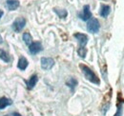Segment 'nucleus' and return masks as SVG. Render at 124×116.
I'll use <instances>...</instances> for the list:
<instances>
[{
    "instance_id": "f257e3e1",
    "label": "nucleus",
    "mask_w": 124,
    "mask_h": 116,
    "mask_svg": "<svg viewBox=\"0 0 124 116\" xmlns=\"http://www.w3.org/2000/svg\"><path fill=\"white\" fill-rule=\"evenodd\" d=\"M79 67H80V69H81L83 74H84L85 78H86L88 81H90L91 83H93V84L99 85L100 81H99L98 77L95 75V73L93 72L89 67H87V66H85V65H82V64H81Z\"/></svg>"
},
{
    "instance_id": "f03ea898",
    "label": "nucleus",
    "mask_w": 124,
    "mask_h": 116,
    "mask_svg": "<svg viewBox=\"0 0 124 116\" xmlns=\"http://www.w3.org/2000/svg\"><path fill=\"white\" fill-rule=\"evenodd\" d=\"M100 29V24L96 18H91L88 20L87 23V29L91 33H96Z\"/></svg>"
},
{
    "instance_id": "7ed1b4c3",
    "label": "nucleus",
    "mask_w": 124,
    "mask_h": 116,
    "mask_svg": "<svg viewBox=\"0 0 124 116\" xmlns=\"http://www.w3.org/2000/svg\"><path fill=\"white\" fill-rule=\"evenodd\" d=\"M26 25V19L24 17H19L15 20V22L12 25V29L16 32H20L22 29L25 28Z\"/></svg>"
},
{
    "instance_id": "20e7f679",
    "label": "nucleus",
    "mask_w": 124,
    "mask_h": 116,
    "mask_svg": "<svg viewBox=\"0 0 124 116\" xmlns=\"http://www.w3.org/2000/svg\"><path fill=\"white\" fill-rule=\"evenodd\" d=\"M40 62H41V68L44 71L51 70L54 65V60L51 57H42Z\"/></svg>"
},
{
    "instance_id": "39448f33",
    "label": "nucleus",
    "mask_w": 124,
    "mask_h": 116,
    "mask_svg": "<svg viewBox=\"0 0 124 116\" xmlns=\"http://www.w3.org/2000/svg\"><path fill=\"white\" fill-rule=\"evenodd\" d=\"M74 36H75V38L78 41L79 48H85V47H86V45L88 43V36H87L86 34L78 32V33H76Z\"/></svg>"
},
{
    "instance_id": "423d86ee",
    "label": "nucleus",
    "mask_w": 124,
    "mask_h": 116,
    "mask_svg": "<svg viewBox=\"0 0 124 116\" xmlns=\"http://www.w3.org/2000/svg\"><path fill=\"white\" fill-rule=\"evenodd\" d=\"M79 17L80 19H82L83 21H88L92 18V13L90 11V7L89 5H85L83 7V10H82V13L79 14Z\"/></svg>"
},
{
    "instance_id": "0eeeda50",
    "label": "nucleus",
    "mask_w": 124,
    "mask_h": 116,
    "mask_svg": "<svg viewBox=\"0 0 124 116\" xmlns=\"http://www.w3.org/2000/svg\"><path fill=\"white\" fill-rule=\"evenodd\" d=\"M29 51L31 54H37L42 51V45L40 42H32L29 46Z\"/></svg>"
},
{
    "instance_id": "6e6552de",
    "label": "nucleus",
    "mask_w": 124,
    "mask_h": 116,
    "mask_svg": "<svg viewBox=\"0 0 124 116\" xmlns=\"http://www.w3.org/2000/svg\"><path fill=\"white\" fill-rule=\"evenodd\" d=\"M37 81H38V77H37V75H36V74L31 75V78H30L28 81H26L27 88H28V89H32V88L34 87V86L36 85Z\"/></svg>"
},
{
    "instance_id": "1a4fd4ad",
    "label": "nucleus",
    "mask_w": 124,
    "mask_h": 116,
    "mask_svg": "<svg viewBox=\"0 0 124 116\" xmlns=\"http://www.w3.org/2000/svg\"><path fill=\"white\" fill-rule=\"evenodd\" d=\"M6 7L9 11H15L19 7V1L18 0H7Z\"/></svg>"
},
{
    "instance_id": "9d476101",
    "label": "nucleus",
    "mask_w": 124,
    "mask_h": 116,
    "mask_svg": "<svg viewBox=\"0 0 124 116\" xmlns=\"http://www.w3.org/2000/svg\"><path fill=\"white\" fill-rule=\"evenodd\" d=\"M29 63H28V60L24 56H21L18 60V64H17V68L20 70V71H25L28 67Z\"/></svg>"
},
{
    "instance_id": "9b49d317",
    "label": "nucleus",
    "mask_w": 124,
    "mask_h": 116,
    "mask_svg": "<svg viewBox=\"0 0 124 116\" xmlns=\"http://www.w3.org/2000/svg\"><path fill=\"white\" fill-rule=\"evenodd\" d=\"M111 13V7L108 5H101L100 7V11H99V14L101 17H107Z\"/></svg>"
},
{
    "instance_id": "f8f14e48",
    "label": "nucleus",
    "mask_w": 124,
    "mask_h": 116,
    "mask_svg": "<svg viewBox=\"0 0 124 116\" xmlns=\"http://www.w3.org/2000/svg\"><path fill=\"white\" fill-rule=\"evenodd\" d=\"M13 104L12 100H10L9 98H6V97H2L0 98V109H4L5 108L11 106Z\"/></svg>"
},
{
    "instance_id": "ddd939ff",
    "label": "nucleus",
    "mask_w": 124,
    "mask_h": 116,
    "mask_svg": "<svg viewBox=\"0 0 124 116\" xmlns=\"http://www.w3.org/2000/svg\"><path fill=\"white\" fill-rule=\"evenodd\" d=\"M0 59H1L2 61H4L5 63H10L11 60H12L11 56H10L4 50H0Z\"/></svg>"
},
{
    "instance_id": "4468645a",
    "label": "nucleus",
    "mask_w": 124,
    "mask_h": 116,
    "mask_svg": "<svg viewBox=\"0 0 124 116\" xmlns=\"http://www.w3.org/2000/svg\"><path fill=\"white\" fill-rule=\"evenodd\" d=\"M66 85L70 87L72 90H74L75 87L78 86V80L75 79V78H70V79L66 82Z\"/></svg>"
},
{
    "instance_id": "2eb2a0df",
    "label": "nucleus",
    "mask_w": 124,
    "mask_h": 116,
    "mask_svg": "<svg viewBox=\"0 0 124 116\" xmlns=\"http://www.w3.org/2000/svg\"><path fill=\"white\" fill-rule=\"evenodd\" d=\"M23 41H24V43L26 44V45H28V46H30L32 43V37H31V35L29 32H25L23 34Z\"/></svg>"
},
{
    "instance_id": "dca6fc26",
    "label": "nucleus",
    "mask_w": 124,
    "mask_h": 116,
    "mask_svg": "<svg viewBox=\"0 0 124 116\" xmlns=\"http://www.w3.org/2000/svg\"><path fill=\"white\" fill-rule=\"evenodd\" d=\"M54 11V13L58 15V17H60V18H65L68 15L67 11L66 10H63V9H57V8H55Z\"/></svg>"
},
{
    "instance_id": "f3484780",
    "label": "nucleus",
    "mask_w": 124,
    "mask_h": 116,
    "mask_svg": "<svg viewBox=\"0 0 124 116\" xmlns=\"http://www.w3.org/2000/svg\"><path fill=\"white\" fill-rule=\"evenodd\" d=\"M78 53L81 58H85L86 57V54H87V50H86V48H78Z\"/></svg>"
},
{
    "instance_id": "a211bd4d",
    "label": "nucleus",
    "mask_w": 124,
    "mask_h": 116,
    "mask_svg": "<svg viewBox=\"0 0 124 116\" xmlns=\"http://www.w3.org/2000/svg\"><path fill=\"white\" fill-rule=\"evenodd\" d=\"M122 115V106L121 105H118L117 106V110L116 112V114L114 116H121Z\"/></svg>"
},
{
    "instance_id": "6ab92c4d",
    "label": "nucleus",
    "mask_w": 124,
    "mask_h": 116,
    "mask_svg": "<svg viewBox=\"0 0 124 116\" xmlns=\"http://www.w3.org/2000/svg\"><path fill=\"white\" fill-rule=\"evenodd\" d=\"M12 116H22L20 113H18V112H14V113H12Z\"/></svg>"
},
{
    "instance_id": "aec40b11",
    "label": "nucleus",
    "mask_w": 124,
    "mask_h": 116,
    "mask_svg": "<svg viewBox=\"0 0 124 116\" xmlns=\"http://www.w3.org/2000/svg\"><path fill=\"white\" fill-rule=\"evenodd\" d=\"M3 14H4V12H3L2 10H0V19H1V17L3 16Z\"/></svg>"
},
{
    "instance_id": "412c9836",
    "label": "nucleus",
    "mask_w": 124,
    "mask_h": 116,
    "mask_svg": "<svg viewBox=\"0 0 124 116\" xmlns=\"http://www.w3.org/2000/svg\"><path fill=\"white\" fill-rule=\"evenodd\" d=\"M0 43H2V38H1V36H0Z\"/></svg>"
},
{
    "instance_id": "4be33fe9",
    "label": "nucleus",
    "mask_w": 124,
    "mask_h": 116,
    "mask_svg": "<svg viewBox=\"0 0 124 116\" xmlns=\"http://www.w3.org/2000/svg\"><path fill=\"white\" fill-rule=\"evenodd\" d=\"M6 116H8V115H6Z\"/></svg>"
}]
</instances>
